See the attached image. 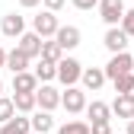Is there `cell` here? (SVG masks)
<instances>
[{
  "label": "cell",
  "mask_w": 134,
  "mask_h": 134,
  "mask_svg": "<svg viewBox=\"0 0 134 134\" xmlns=\"http://www.w3.org/2000/svg\"><path fill=\"white\" fill-rule=\"evenodd\" d=\"M0 32H3L7 38H19L23 32H26V19H23V16H16V13H7L3 23H0Z\"/></svg>",
  "instance_id": "obj_10"
},
{
  "label": "cell",
  "mask_w": 134,
  "mask_h": 134,
  "mask_svg": "<svg viewBox=\"0 0 134 134\" xmlns=\"http://www.w3.org/2000/svg\"><path fill=\"white\" fill-rule=\"evenodd\" d=\"M0 93H3V83H0Z\"/></svg>",
  "instance_id": "obj_31"
},
{
  "label": "cell",
  "mask_w": 134,
  "mask_h": 134,
  "mask_svg": "<svg viewBox=\"0 0 134 134\" xmlns=\"http://www.w3.org/2000/svg\"><path fill=\"white\" fill-rule=\"evenodd\" d=\"M80 74H83V64L77 58H61L58 61V80L64 83V86H74V83L80 80Z\"/></svg>",
  "instance_id": "obj_4"
},
{
  "label": "cell",
  "mask_w": 134,
  "mask_h": 134,
  "mask_svg": "<svg viewBox=\"0 0 134 134\" xmlns=\"http://www.w3.org/2000/svg\"><path fill=\"white\" fill-rule=\"evenodd\" d=\"M80 80H83V86H86V90L96 93V90L105 83V70H102V67H86V70L80 74Z\"/></svg>",
  "instance_id": "obj_13"
},
{
  "label": "cell",
  "mask_w": 134,
  "mask_h": 134,
  "mask_svg": "<svg viewBox=\"0 0 134 134\" xmlns=\"http://www.w3.org/2000/svg\"><path fill=\"white\" fill-rule=\"evenodd\" d=\"M90 134H112V125L109 121H93L90 125Z\"/></svg>",
  "instance_id": "obj_25"
},
{
  "label": "cell",
  "mask_w": 134,
  "mask_h": 134,
  "mask_svg": "<svg viewBox=\"0 0 134 134\" xmlns=\"http://www.w3.org/2000/svg\"><path fill=\"white\" fill-rule=\"evenodd\" d=\"M121 29H125L128 38L134 35V10H125V16H121Z\"/></svg>",
  "instance_id": "obj_24"
},
{
  "label": "cell",
  "mask_w": 134,
  "mask_h": 134,
  "mask_svg": "<svg viewBox=\"0 0 134 134\" xmlns=\"http://www.w3.org/2000/svg\"><path fill=\"white\" fill-rule=\"evenodd\" d=\"M58 13H51V10H42L35 19H32V32L35 35H42V38H51L54 32H58Z\"/></svg>",
  "instance_id": "obj_3"
},
{
  "label": "cell",
  "mask_w": 134,
  "mask_h": 134,
  "mask_svg": "<svg viewBox=\"0 0 134 134\" xmlns=\"http://www.w3.org/2000/svg\"><path fill=\"white\" fill-rule=\"evenodd\" d=\"M58 134H90V125L86 121H67L58 128Z\"/></svg>",
  "instance_id": "obj_22"
},
{
  "label": "cell",
  "mask_w": 134,
  "mask_h": 134,
  "mask_svg": "<svg viewBox=\"0 0 134 134\" xmlns=\"http://www.w3.org/2000/svg\"><path fill=\"white\" fill-rule=\"evenodd\" d=\"M131 70H134V54H128V51H115L112 61L105 64V80H115V77L131 74Z\"/></svg>",
  "instance_id": "obj_1"
},
{
  "label": "cell",
  "mask_w": 134,
  "mask_h": 134,
  "mask_svg": "<svg viewBox=\"0 0 134 134\" xmlns=\"http://www.w3.org/2000/svg\"><path fill=\"white\" fill-rule=\"evenodd\" d=\"M32 134H35V131H32Z\"/></svg>",
  "instance_id": "obj_32"
},
{
  "label": "cell",
  "mask_w": 134,
  "mask_h": 134,
  "mask_svg": "<svg viewBox=\"0 0 134 134\" xmlns=\"http://www.w3.org/2000/svg\"><path fill=\"white\" fill-rule=\"evenodd\" d=\"M3 61H7V51H3V48H0V67H3Z\"/></svg>",
  "instance_id": "obj_30"
},
{
  "label": "cell",
  "mask_w": 134,
  "mask_h": 134,
  "mask_svg": "<svg viewBox=\"0 0 134 134\" xmlns=\"http://www.w3.org/2000/svg\"><path fill=\"white\" fill-rule=\"evenodd\" d=\"M35 77H38V83H51V80L58 77V64L48 61V58H42L38 67H35Z\"/></svg>",
  "instance_id": "obj_20"
},
{
  "label": "cell",
  "mask_w": 134,
  "mask_h": 134,
  "mask_svg": "<svg viewBox=\"0 0 134 134\" xmlns=\"http://www.w3.org/2000/svg\"><path fill=\"white\" fill-rule=\"evenodd\" d=\"M38 58H48V61H54V64H58V61L64 58V51H61V45H58V42H45V38H42V54H38Z\"/></svg>",
  "instance_id": "obj_21"
},
{
  "label": "cell",
  "mask_w": 134,
  "mask_h": 134,
  "mask_svg": "<svg viewBox=\"0 0 134 134\" xmlns=\"http://www.w3.org/2000/svg\"><path fill=\"white\" fill-rule=\"evenodd\" d=\"M29 125H32V131H35V134H48V131L54 128V118H51V112L38 109V112L32 115V118H29Z\"/></svg>",
  "instance_id": "obj_14"
},
{
  "label": "cell",
  "mask_w": 134,
  "mask_h": 134,
  "mask_svg": "<svg viewBox=\"0 0 134 134\" xmlns=\"http://www.w3.org/2000/svg\"><path fill=\"white\" fill-rule=\"evenodd\" d=\"M125 134H134V118H128V131Z\"/></svg>",
  "instance_id": "obj_29"
},
{
  "label": "cell",
  "mask_w": 134,
  "mask_h": 134,
  "mask_svg": "<svg viewBox=\"0 0 134 134\" xmlns=\"http://www.w3.org/2000/svg\"><path fill=\"white\" fill-rule=\"evenodd\" d=\"M29 131H32V125H29L26 115H13L10 121L0 125V134H29Z\"/></svg>",
  "instance_id": "obj_12"
},
{
  "label": "cell",
  "mask_w": 134,
  "mask_h": 134,
  "mask_svg": "<svg viewBox=\"0 0 134 134\" xmlns=\"http://www.w3.org/2000/svg\"><path fill=\"white\" fill-rule=\"evenodd\" d=\"M112 83H115V93H118V96H128L131 102H134V70H131V74H121V77H115Z\"/></svg>",
  "instance_id": "obj_18"
},
{
  "label": "cell",
  "mask_w": 134,
  "mask_h": 134,
  "mask_svg": "<svg viewBox=\"0 0 134 134\" xmlns=\"http://www.w3.org/2000/svg\"><path fill=\"white\" fill-rule=\"evenodd\" d=\"M109 109H112V115H118V118H125V121L134 118V102H131L128 96H115V102Z\"/></svg>",
  "instance_id": "obj_17"
},
{
  "label": "cell",
  "mask_w": 134,
  "mask_h": 134,
  "mask_svg": "<svg viewBox=\"0 0 134 134\" xmlns=\"http://www.w3.org/2000/svg\"><path fill=\"white\" fill-rule=\"evenodd\" d=\"M3 67H10L13 74H19V70H26V67H29V58L19 51V48H13V51H7V61H3Z\"/></svg>",
  "instance_id": "obj_19"
},
{
  "label": "cell",
  "mask_w": 134,
  "mask_h": 134,
  "mask_svg": "<svg viewBox=\"0 0 134 134\" xmlns=\"http://www.w3.org/2000/svg\"><path fill=\"white\" fill-rule=\"evenodd\" d=\"M61 105L70 115H80L83 109H86V93L77 90V86H67V93H61Z\"/></svg>",
  "instance_id": "obj_6"
},
{
  "label": "cell",
  "mask_w": 134,
  "mask_h": 134,
  "mask_svg": "<svg viewBox=\"0 0 134 134\" xmlns=\"http://www.w3.org/2000/svg\"><path fill=\"white\" fill-rule=\"evenodd\" d=\"M45 3V10H51V13H58L61 7H64V0H42Z\"/></svg>",
  "instance_id": "obj_27"
},
{
  "label": "cell",
  "mask_w": 134,
  "mask_h": 134,
  "mask_svg": "<svg viewBox=\"0 0 134 134\" xmlns=\"http://www.w3.org/2000/svg\"><path fill=\"white\" fill-rule=\"evenodd\" d=\"M35 86H38V77L35 74H29V70L13 74V93H35Z\"/></svg>",
  "instance_id": "obj_11"
},
{
  "label": "cell",
  "mask_w": 134,
  "mask_h": 134,
  "mask_svg": "<svg viewBox=\"0 0 134 134\" xmlns=\"http://www.w3.org/2000/svg\"><path fill=\"white\" fill-rule=\"evenodd\" d=\"M61 105V93L54 86H48V83H42V86H35V109H45V112H54Z\"/></svg>",
  "instance_id": "obj_5"
},
{
  "label": "cell",
  "mask_w": 134,
  "mask_h": 134,
  "mask_svg": "<svg viewBox=\"0 0 134 134\" xmlns=\"http://www.w3.org/2000/svg\"><path fill=\"white\" fill-rule=\"evenodd\" d=\"M70 3H74L77 10H93V7L99 3V0H70Z\"/></svg>",
  "instance_id": "obj_26"
},
{
  "label": "cell",
  "mask_w": 134,
  "mask_h": 134,
  "mask_svg": "<svg viewBox=\"0 0 134 134\" xmlns=\"http://www.w3.org/2000/svg\"><path fill=\"white\" fill-rule=\"evenodd\" d=\"M83 112L90 115V125H93V121H109V118H112V109H109L105 102H99V99L86 102V109H83Z\"/></svg>",
  "instance_id": "obj_15"
},
{
  "label": "cell",
  "mask_w": 134,
  "mask_h": 134,
  "mask_svg": "<svg viewBox=\"0 0 134 134\" xmlns=\"http://www.w3.org/2000/svg\"><path fill=\"white\" fill-rule=\"evenodd\" d=\"M16 48L32 61V58H38L42 54V35H35V32H23L19 38H16Z\"/></svg>",
  "instance_id": "obj_7"
},
{
  "label": "cell",
  "mask_w": 134,
  "mask_h": 134,
  "mask_svg": "<svg viewBox=\"0 0 134 134\" xmlns=\"http://www.w3.org/2000/svg\"><path fill=\"white\" fill-rule=\"evenodd\" d=\"M80 29L77 26H58V32H54V42L61 45V51H70V48H77L80 45Z\"/></svg>",
  "instance_id": "obj_8"
},
{
  "label": "cell",
  "mask_w": 134,
  "mask_h": 134,
  "mask_svg": "<svg viewBox=\"0 0 134 134\" xmlns=\"http://www.w3.org/2000/svg\"><path fill=\"white\" fill-rule=\"evenodd\" d=\"M13 109L19 115L35 112V93H13Z\"/></svg>",
  "instance_id": "obj_16"
},
{
  "label": "cell",
  "mask_w": 134,
  "mask_h": 134,
  "mask_svg": "<svg viewBox=\"0 0 134 134\" xmlns=\"http://www.w3.org/2000/svg\"><path fill=\"white\" fill-rule=\"evenodd\" d=\"M13 115H16V109H13V99L0 96V125H3V121H10Z\"/></svg>",
  "instance_id": "obj_23"
},
{
  "label": "cell",
  "mask_w": 134,
  "mask_h": 134,
  "mask_svg": "<svg viewBox=\"0 0 134 134\" xmlns=\"http://www.w3.org/2000/svg\"><path fill=\"white\" fill-rule=\"evenodd\" d=\"M96 10H99V16H102L105 26H118L121 16H125V0H99Z\"/></svg>",
  "instance_id": "obj_2"
},
{
  "label": "cell",
  "mask_w": 134,
  "mask_h": 134,
  "mask_svg": "<svg viewBox=\"0 0 134 134\" xmlns=\"http://www.w3.org/2000/svg\"><path fill=\"white\" fill-rule=\"evenodd\" d=\"M102 45L109 48L112 54H115V51H125V48H128V35H125V29H121V26H109Z\"/></svg>",
  "instance_id": "obj_9"
},
{
  "label": "cell",
  "mask_w": 134,
  "mask_h": 134,
  "mask_svg": "<svg viewBox=\"0 0 134 134\" xmlns=\"http://www.w3.org/2000/svg\"><path fill=\"white\" fill-rule=\"evenodd\" d=\"M38 3H42V0H19V7H26V10L29 7H38Z\"/></svg>",
  "instance_id": "obj_28"
}]
</instances>
